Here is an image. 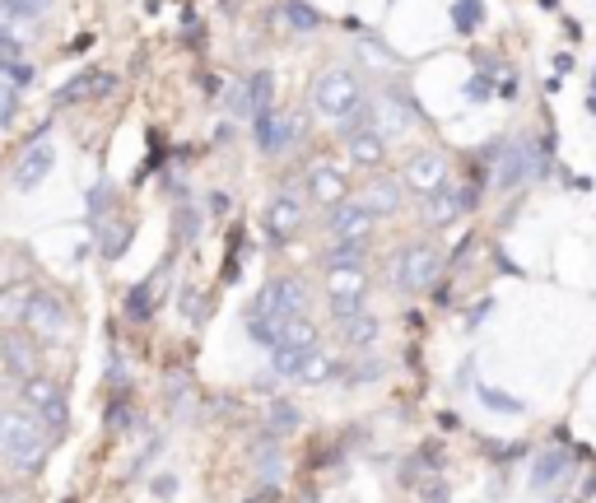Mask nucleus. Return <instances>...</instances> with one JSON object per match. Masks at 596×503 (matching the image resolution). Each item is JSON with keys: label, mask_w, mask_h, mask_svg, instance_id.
I'll list each match as a JSON object with an SVG mask.
<instances>
[{"label": "nucleus", "mask_w": 596, "mask_h": 503, "mask_svg": "<svg viewBox=\"0 0 596 503\" xmlns=\"http://www.w3.org/2000/svg\"><path fill=\"white\" fill-rule=\"evenodd\" d=\"M0 462L14 466L19 476H38L47 462V424L33 410H0Z\"/></svg>", "instance_id": "f257e3e1"}, {"label": "nucleus", "mask_w": 596, "mask_h": 503, "mask_svg": "<svg viewBox=\"0 0 596 503\" xmlns=\"http://www.w3.org/2000/svg\"><path fill=\"white\" fill-rule=\"evenodd\" d=\"M364 80H359V70L350 66H326L317 80H312V112L322 117V122H345L354 108H364Z\"/></svg>", "instance_id": "f03ea898"}, {"label": "nucleus", "mask_w": 596, "mask_h": 503, "mask_svg": "<svg viewBox=\"0 0 596 503\" xmlns=\"http://www.w3.org/2000/svg\"><path fill=\"white\" fill-rule=\"evenodd\" d=\"M438 275H443V252H438L434 243H406V247H396V257L387 261V280H392L401 294L434 289Z\"/></svg>", "instance_id": "7ed1b4c3"}, {"label": "nucleus", "mask_w": 596, "mask_h": 503, "mask_svg": "<svg viewBox=\"0 0 596 503\" xmlns=\"http://www.w3.org/2000/svg\"><path fill=\"white\" fill-rule=\"evenodd\" d=\"M252 308H257V313H271V317H285V322L298 313H308V280H303V275H275V280H266V285L257 289Z\"/></svg>", "instance_id": "20e7f679"}, {"label": "nucleus", "mask_w": 596, "mask_h": 503, "mask_svg": "<svg viewBox=\"0 0 596 503\" xmlns=\"http://www.w3.org/2000/svg\"><path fill=\"white\" fill-rule=\"evenodd\" d=\"M19 401H24V410H33V415H38L47 429H66L70 406H66V392H61V382H56V378H42V373L24 378V387H19Z\"/></svg>", "instance_id": "39448f33"}, {"label": "nucleus", "mask_w": 596, "mask_h": 503, "mask_svg": "<svg viewBox=\"0 0 596 503\" xmlns=\"http://www.w3.org/2000/svg\"><path fill=\"white\" fill-rule=\"evenodd\" d=\"M24 327L33 340H61L70 327V308L61 294H47V289H33L28 299V313H24Z\"/></svg>", "instance_id": "423d86ee"}, {"label": "nucleus", "mask_w": 596, "mask_h": 503, "mask_svg": "<svg viewBox=\"0 0 596 503\" xmlns=\"http://www.w3.org/2000/svg\"><path fill=\"white\" fill-rule=\"evenodd\" d=\"M373 210H368L364 201H354V196H345L340 205H331L326 210V238L331 243H368L373 238Z\"/></svg>", "instance_id": "0eeeda50"}, {"label": "nucleus", "mask_w": 596, "mask_h": 503, "mask_svg": "<svg viewBox=\"0 0 596 503\" xmlns=\"http://www.w3.org/2000/svg\"><path fill=\"white\" fill-rule=\"evenodd\" d=\"M303 224H308V205H303V196H298L294 187H280L271 196V205H266V233H271L275 243H289V238L303 233Z\"/></svg>", "instance_id": "6e6552de"}, {"label": "nucleus", "mask_w": 596, "mask_h": 503, "mask_svg": "<svg viewBox=\"0 0 596 503\" xmlns=\"http://www.w3.org/2000/svg\"><path fill=\"white\" fill-rule=\"evenodd\" d=\"M303 196L331 210L350 196V177H345V168H336V159H312L308 177H303Z\"/></svg>", "instance_id": "1a4fd4ad"}, {"label": "nucleus", "mask_w": 596, "mask_h": 503, "mask_svg": "<svg viewBox=\"0 0 596 503\" xmlns=\"http://www.w3.org/2000/svg\"><path fill=\"white\" fill-rule=\"evenodd\" d=\"M252 136H257L261 154H285L298 136V117H285V112H275V108L261 112V117H252Z\"/></svg>", "instance_id": "9d476101"}, {"label": "nucleus", "mask_w": 596, "mask_h": 503, "mask_svg": "<svg viewBox=\"0 0 596 503\" xmlns=\"http://www.w3.org/2000/svg\"><path fill=\"white\" fill-rule=\"evenodd\" d=\"M401 182H406L415 196H429L434 187H443L447 182V159L438 150H420L406 159V173H401Z\"/></svg>", "instance_id": "9b49d317"}, {"label": "nucleus", "mask_w": 596, "mask_h": 503, "mask_svg": "<svg viewBox=\"0 0 596 503\" xmlns=\"http://www.w3.org/2000/svg\"><path fill=\"white\" fill-rule=\"evenodd\" d=\"M373 126H378L382 136L392 140V136H406L410 126H415V108H410V98H401V94H378L373 98Z\"/></svg>", "instance_id": "f8f14e48"}, {"label": "nucleus", "mask_w": 596, "mask_h": 503, "mask_svg": "<svg viewBox=\"0 0 596 503\" xmlns=\"http://www.w3.org/2000/svg\"><path fill=\"white\" fill-rule=\"evenodd\" d=\"M52 164H56L52 140H33V145L24 150V159H19V168H14V187L38 191L42 182H47V173H52Z\"/></svg>", "instance_id": "ddd939ff"}, {"label": "nucleus", "mask_w": 596, "mask_h": 503, "mask_svg": "<svg viewBox=\"0 0 596 503\" xmlns=\"http://www.w3.org/2000/svg\"><path fill=\"white\" fill-rule=\"evenodd\" d=\"M401 191H406V182H401V177L378 173V177H373V182L364 187V196H359V201L373 210V219H392L396 210L406 205V196H401Z\"/></svg>", "instance_id": "4468645a"}, {"label": "nucleus", "mask_w": 596, "mask_h": 503, "mask_svg": "<svg viewBox=\"0 0 596 503\" xmlns=\"http://www.w3.org/2000/svg\"><path fill=\"white\" fill-rule=\"evenodd\" d=\"M471 205H475L471 191H457V187H447L443 182V187H434L429 196H424V219L443 229V224H452V219H457L461 210H471Z\"/></svg>", "instance_id": "2eb2a0df"}, {"label": "nucleus", "mask_w": 596, "mask_h": 503, "mask_svg": "<svg viewBox=\"0 0 596 503\" xmlns=\"http://www.w3.org/2000/svg\"><path fill=\"white\" fill-rule=\"evenodd\" d=\"M345 154H350V164H359V168H382V159H387V136H382L378 126H359V131L345 136Z\"/></svg>", "instance_id": "dca6fc26"}, {"label": "nucleus", "mask_w": 596, "mask_h": 503, "mask_svg": "<svg viewBox=\"0 0 596 503\" xmlns=\"http://www.w3.org/2000/svg\"><path fill=\"white\" fill-rule=\"evenodd\" d=\"M0 368L19 382L33 378V373H38V345L24 336H0Z\"/></svg>", "instance_id": "f3484780"}, {"label": "nucleus", "mask_w": 596, "mask_h": 503, "mask_svg": "<svg viewBox=\"0 0 596 503\" xmlns=\"http://www.w3.org/2000/svg\"><path fill=\"white\" fill-rule=\"evenodd\" d=\"M326 271V294L336 299H364L368 294V266H322Z\"/></svg>", "instance_id": "a211bd4d"}, {"label": "nucleus", "mask_w": 596, "mask_h": 503, "mask_svg": "<svg viewBox=\"0 0 596 503\" xmlns=\"http://www.w3.org/2000/svg\"><path fill=\"white\" fill-rule=\"evenodd\" d=\"M336 373H340V359H336L331 350H326V345H317V350H312L308 359L298 364L294 382H298V387H322V382H331Z\"/></svg>", "instance_id": "6ab92c4d"}, {"label": "nucleus", "mask_w": 596, "mask_h": 503, "mask_svg": "<svg viewBox=\"0 0 596 503\" xmlns=\"http://www.w3.org/2000/svg\"><path fill=\"white\" fill-rule=\"evenodd\" d=\"M336 331H340V340H345V345H350V350H373V345H378V336H382V322L373 313H359V317H350V322H336Z\"/></svg>", "instance_id": "aec40b11"}, {"label": "nucleus", "mask_w": 596, "mask_h": 503, "mask_svg": "<svg viewBox=\"0 0 596 503\" xmlns=\"http://www.w3.org/2000/svg\"><path fill=\"white\" fill-rule=\"evenodd\" d=\"M28 299H33V285H28V280H14V285L0 289V327H24Z\"/></svg>", "instance_id": "412c9836"}, {"label": "nucleus", "mask_w": 596, "mask_h": 503, "mask_svg": "<svg viewBox=\"0 0 596 503\" xmlns=\"http://www.w3.org/2000/svg\"><path fill=\"white\" fill-rule=\"evenodd\" d=\"M285 336V317H271V313H257V308H247V340L261 345V350L271 354Z\"/></svg>", "instance_id": "4be33fe9"}, {"label": "nucleus", "mask_w": 596, "mask_h": 503, "mask_svg": "<svg viewBox=\"0 0 596 503\" xmlns=\"http://www.w3.org/2000/svg\"><path fill=\"white\" fill-rule=\"evenodd\" d=\"M569 466H573V457L569 452H541L536 462H531V490H550L559 476H569Z\"/></svg>", "instance_id": "5701e85b"}, {"label": "nucleus", "mask_w": 596, "mask_h": 503, "mask_svg": "<svg viewBox=\"0 0 596 503\" xmlns=\"http://www.w3.org/2000/svg\"><path fill=\"white\" fill-rule=\"evenodd\" d=\"M112 75L108 70H84L80 80H70V89H61V103H80V98H103L112 89Z\"/></svg>", "instance_id": "b1692460"}, {"label": "nucleus", "mask_w": 596, "mask_h": 503, "mask_svg": "<svg viewBox=\"0 0 596 503\" xmlns=\"http://www.w3.org/2000/svg\"><path fill=\"white\" fill-rule=\"evenodd\" d=\"M243 89H247V117H261V112L275 108V80H271V70H257V75H252Z\"/></svg>", "instance_id": "393cba45"}, {"label": "nucleus", "mask_w": 596, "mask_h": 503, "mask_svg": "<svg viewBox=\"0 0 596 503\" xmlns=\"http://www.w3.org/2000/svg\"><path fill=\"white\" fill-rule=\"evenodd\" d=\"M317 350V345H294V340H280L271 350V368H275V378H294L298 364L308 359V354Z\"/></svg>", "instance_id": "a878e982"}, {"label": "nucleus", "mask_w": 596, "mask_h": 503, "mask_svg": "<svg viewBox=\"0 0 596 503\" xmlns=\"http://www.w3.org/2000/svg\"><path fill=\"white\" fill-rule=\"evenodd\" d=\"M298 424H303V410L294 401H271L266 410V434H294Z\"/></svg>", "instance_id": "bb28decb"}, {"label": "nucleus", "mask_w": 596, "mask_h": 503, "mask_svg": "<svg viewBox=\"0 0 596 503\" xmlns=\"http://www.w3.org/2000/svg\"><path fill=\"white\" fill-rule=\"evenodd\" d=\"M252 466H257V476H266V480H280V443H275V434H266V443H257L252 448Z\"/></svg>", "instance_id": "cd10ccee"}, {"label": "nucleus", "mask_w": 596, "mask_h": 503, "mask_svg": "<svg viewBox=\"0 0 596 503\" xmlns=\"http://www.w3.org/2000/svg\"><path fill=\"white\" fill-rule=\"evenodd\" d=\"M163 280V275H159ZM159 280H154V285H136L131 289V299H126V313L136 317V322H145V317H154V303H159Z\"/></svg>", "instance_id": "c85d7f7f"}, {"label": "nucleus", "mask_w": 596, "mask_h": 503, "mask_svg": "<svg viewBox=\"0 0 596 503\" xmlns=\"http://www.w3.org/2000/svg\"><path fill=\"white\" fill-rule=\"evenodd\" d=\"M322 266H368V243H331Z\"/></svg>", "instance_id": "c756f323"}, {"label": "nucleus", "mask_w": 596, "mask_h": 503, "mask_svg": "<svg viewBox=\"0 0 596 503\" xmlns=\"http://www.w3.org/2000/svg\"><path fill=\"white\" fill-rule=\"evenodd\" d=\"M285 24L298 28V33H317V28H322V14L312 10L308 0H285Z\"/></svg>", "instance_id": "7c9ffc66"}, {"label": "nucleus", "mask_w": 596, "mask_h": 503, "mask_svg": "<svg viewBox=\"0 0 596 503\" xmlns=\"http://www.w3.org/2000/svg\"><path fill=\"white\" fill-rule=\"evenodd\" d=\"M52 10V0H0V14L5 19H38V14Z\"/></svg>", "instance_id": "2f4dec72"}, {"label": "nucleus", "mask_w": 596, "mask_h": 503, "mask_svg": "<svg viewBox=\"0 0 596 503\" xmlns=\"http://www.w3.org/2000/svg\"><path fill=\"white\" fill-rule=\"evenodd\" d=\"M368 303L364 299H336V294H326V313H331V322H350V317H359Z\"/></svg>", "instance_id": "473e14b6"}, {"label": "nucleus", "mask_w": 596, "mask_h": 503, "mask_svg": "<svg viewBox=\"0 0 596 503\" xmlns=\"http://www.w3.org/2000/svg\"><path fill=\"white\" fill-rule=\"evenodd\" d=\"M475 392H480V401H485L489 410H508V415H522V401H517V396L494 392V387H475Z\"/></svg>", "instance_id": "72a5a7b5"}, {"label": "nucleus", "mask_w": 596, "mask_h": 503, "mask_svg": "<svg viewBox=\"0 0 596 503\" xmlns=\"http://www.w3.org/2000/svg\"><path fill=\"white\" fill-rule=\"evenodd\" d=\"M201 210H177V243H196L201 238Z\"/></svg>", "instance_id": "f704fd0d"}, {"label": "nucleus", "mask_w": 596, "mask_h": 503, "mask_svg": "<svg viewBox=\"0 0 596 503\" xmlns=\"http://www.w3.org/2000/svg\"><path fill=\"white\" fill-rule=\"evenodd\" d=\"M177 303H182V322H191V327H196V322H201V289L187 285Z\"/></svg>", "instance_id": "c9c22d12"}, {"label": "nucleus", "mask_w": 596, "mask_h": 503, "mask_svg": "<svg viewBox=\"0 0 596 503\" xmlns=\"http://www.w3.org/2000/svg\"><path fill=\"white\" fill-rule=\"evenodd\" d=\"M475 19H480V14H475V0H461L457 5V28H475Z\"/></svg>", "instance_id": "e433bc0d"}, {"label": "nucleus", "mask_w": 596, "mask_h": 503, "mask_svg": "<svg viewBox=\"0 0 596 503\" xmlns=\"http://www.w3.org/2000/svg\"><path fill=\"white\" fill-rule=\"evenodd\" d=\"M382 368L378 364H359V368H350V387H359V382H368V378H378Z\"/></svg>", "instance_id": "4c0bfd02"}, {"label": "nucleus", "mask_w": 596, "mask_h": 503, "mask_svg": "<svg viewBox=\"0 0 596 503\" xmlns=\"http://www.w3.org/2000/svg\"><path fill=\"white\" fill-rule=\"evenodd\" d=\"M108 424H117V429H126V424H131V406H126V401H117V406L108 410Z\"/></svg>", "instance_id": "58836bf2"}, {"label": "nucleus", "mask_w": 596, "mask_h": 503, "mask_svg": "<svg viewBox=\"0 0 596 503\" xmlns=\"http://www.w3.org/2000/svg\"><path fill=\"white\" fill-rule=\"evenodd\" d=\"M229 205H233L229 191H210V210H215V215H229Z\"/></svg>", "instance_id": "ea45409f"}, {"label": "nucleus", "mask_w": 596, "mask_h": 503, "mask_svg": "<svg viewBox=\"0 0 596 503\" xmlns=\"http://www.w3.org/2000/svg\"><path fill=\"white\" fill-rule=\"evenodd\" d=\"M149 490L159 494V499H173V490H177V480H173V476H159V480H154V485H149Z\"/></svg>", "instance_id": "a19ab883"}, {"label": "nucleus", "mask_w": 596, "mask_h": 503, "mask_svg": "<svg viewBox=\"0 0 596 503\" xmlns=\"http://www.w3.org/2000/svg\"><path fill=\"white\" fill-rule=\"evenodd\" d=\"M466 98H489V80H485V75H475L471 89H466Z\"/></svg>", "instance_id": "79ce46f5"}, {"label": "nucleus", "mask_w": 596, "mask_h": 503, "mask_svg": "<svg viewBox=\"0 0 596 503\" xmlns=\"http://www.w3.org/2000/svg\"><path fill=\"white\" fill-rule=\"evenodd\" d=\"M424 499H429V503H447V490H443V485H429V490H424Z\"/></svg>", "instance_id": "37998d69"}, {"label": "nucleus", "mask_w": 596, "mask_h": 503, "mask_svg": "<svg viewBox=\"0 0 596 503\" xmlns=\"http://www.w3.org/2000/svg\"><path fill=\"white\" fill-rule=\"evenodd\" d=\"M0 503H28L24 490H0Z\"/></svg>", "instance_id": "c03bdc74"}, {"label": "nucleus", "mask_w": 596, "mask_h": 503, "mask_svg": "<svg viewBox=\"0 0 596 503\" xmlns=\"http://www.w3.org/2000/svg\"><path fill=\"white\" fill-rule=\"evenodd\" d=\"M592 89H596V75H592Z\"/></svg>", "instance_id": "a18cd8bd"}]
</instances>
